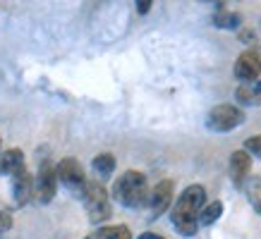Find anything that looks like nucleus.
Masks as SVG:
<instances>
[{"label":"nucleus","instance_id":"14","mask_svg":"<svg viewBox=\"0 0 261 239\" xmlns=\"http://www.w3.org/2000/svg\"><path fill=\"white\" fill-rule=\"evenodd\" d=\"M221 215H223V203L221 201H214V203L204 206V211H201V215H199V225L208 227V225H214Z\"/></svg>","mask_w":261,"mask_h":239},{"label":"nucleus","instance_id":"1","mask_svg":"<svg viewBox=\"0 0 261 239\" xmlns=\"http://www.w3.org/2000/svg\"><path fill=\"white\" fill-rule=\"evenodd\" d=\"M206 203V189L201 184H190L175 201L170 220L185 237H194L199 230V215Z\"/></svg>","mask_w":261,"mask_h":239},{"label":"nucleus","instance_id":"4","mask_svg":"<svg viewBox=\"0 0 261 239\" xmlns=\"http://www.w3.org/2000/svg\"><path fill=\"white\" fill-rule=\"evenodd\" d=\"M58 170L53 163H41L39 167V175L34 177V196L39 203H50V201L56 199V191H58Z\"/></svg>","mask_w":261,"mask_h":239},{"label":"nucleus","instance_id":"18","mask_svg":"<svg viewBox=\"0 0 261 239\" xmlns=\"http://www.w3.org/2000/svg\"><path fill=\"white\" fill-rule=\"evenodd\" d=\"M245 151L256 156V158H261V136H249L245 141Z\"/></svg>","mask_w":261,"mask_h":239},{"label":"nucleus","instance_id":"9","mask_svg":"<svg viewBox=\"0 0 261 239\" xmlns=\"http://www.w3.org/2000/svg\"><path fill=\"white\" fill-rule=\"evenodd\" d=\"M12 196H15V203L17 206H27L34 196V177L22 170L19 175L12 177Z\"/></svg>","mask_w":261,"mask_h":239},{"label":"nucleus","instance_id":"2","mask_svg":"<svg viewBox=\"0 0 261 239\" xmlns=\"http://www.w3.org/2000/svg\"><path fill=\"white\" fill-rule=\"evenodd\" d=\"M113 196L127 208H139L149 201V187H146V177L139 170H127L118 182L113 184Z\"/></svg>","mask_w":261,"mask_h":239},{"label":"nucleus","instance_id":"5","mask_svg":"<svg viewBox=\"0 0 261 239\" xmlns=\"http://www.w3.org/2000/svg\"><path fill=\"white\" fill-rule=\"evenodd\" d=\"M245 122V112L240 110L238 105H230V103H223V105H216L214 110L208 112V129L214 132H230V129L240 127Z\"/></svg>","mask_w":261,"mask_h":239},{"label":"nucleus","instance_id":"6","mask_svg":"<svg viewBox=\"0 0 261 239\" xmlns=\"http://www.w3.org/2000/svg\"><path fill=\"white\" fill-rule=\"evenodd\" d=\"M56 170H58V180H60L65 187L84 191V187H87L89 180L84 177V167L80 165V160L77 158H63L56 165Z\"/></svg>","mask_w":261,"mask_h":239},{"label":"nucleus","instance_id":"15","mask_svg":"<svg viewBox=\"0 0 261 239\" xmlns=\"http://www.w3.org/2000/svg\"><path fill=\"white\" fill-rule=\"evenodd\" d=\"M259 94H261V81H249V84H242V86L235 91L238 101H242V103H254Z\"/></svg>","mask_w":261,"mask_h":239},{"label":"nucleus","instance_id":"19","mask_svg":"<svg viewBox=\"0 0 261 239\" xmlns=\"http://www.w3.org/2000/svg\"><path fill=\"white\" fill-rule=\"evenodd\" d=\"M10 227H12V215L5 213V211H0V234H5Z\"/></svg>","mask_w":261,"mask_h":239},{"label":"nucleus","instance_id":"16","mask_svg":"<svg viewBox=\"0 0 261 239\" xmlns=\"http://www.w3.org/2000/svg\"><path fill=\"white\" fill-rule=\"evenodd\" d=\"M240 22H242V17L235 15V12H225V10L216 12V17H214V24L218 29H238Z\"/></svg>","mask_w":261,"mask_h":239},{"label":"nucleus","instance_id":"11","mask_svg":"<svg viewBox=\"0 0 261 239\" xmlns=\"http://www.w3.org/2000/svg\"><path fill=\"white\" fill-rule=\"evenodd\" d=\"M24 167V153L22 148H8V151H3L0 156V172H5V175H19Z\"/></svg>","mask_w":261,"mask_h":239},{"label":"nucleus","instance_id":"13","mask_svg":"<svg viewBox=\"0 0 261 239\" xmlns=\"http://www.w3.org/2000/svg\"><path fill=\"white\" fill-rule=\"evenodd\" d=\"M91 167H94V172L101 180H108V177L113 175V170H115V158H113V153H98L94 158V163H91Z\"/></svg>","mask_w":261,"mask_h":239},{"label":"nucleus","instance_id":"20","mask_svg":"<svg viewBox=\"0 0 261 239\" xmlns=\"http://www.w3.org/2000/svg\"><path fill=\"white\" fill-rule=\"evenodd\" d=\"M151 5H153L151 0H139V3H137V12H139V15H146L151 10Z\"/></svg>","mask_w":261,"mask_h":239},{"label":"nucleus","instance_id":"8","mask_svg":"<svg viewBox=\"0 0 261 239\" xmlns=\"http://www.w3.org/2000/svg\"><path fill=\"white\" fill-rule=\"evenodd\" d=\"M259 74H261V55L256 50H245L238 57V63H235V77L242 84H249V81H259Z\"/></svg>","mask_w":261,"mask_h":239},{"label":"nucleus","instance_id":"3","mask_svg":"<svg viewBox=\"0 0 261 239\" xmlns=\"http://www.w3.org/2000/svg\"><path fill=\"white\" fill-rule=\"evenodd\" d=\"M82 199H84V206H87L89 220L94 225L106 223L111 218V201H108V194H106L101 182L89 180L84 191H82Z\"/></svg>","mask_w":261,"mask_h":239},{"label":"nucleus","instance_id":"10","mask_svg":"<svg viewBox=\"0 0 261 239\" xmlns=\"http://www.w3.org/2000/svg\"><path fill=\"white\" fill-rule=\"evenodd\" d=\"M252 172V156L247 151H235L230 156V175H232V182L242 184Z\"/></svg>","mask_w":261,"mask_h":239},{"label":"nucleus","instance_id":"22","mask_svg":"<svg viewBox=\"0 0 261 239\" xmlns=\"http://www.w3.org/2000/svg\"><path fill=\"white\" fill-rule=\"evenodd\" d=\"M0 156H3V151H0Z\"/></svg>","mask_w":261,"mask_h":239},{"label":"nucleus","instance_id":"17","mask_svg":"<svg viewBox=\"0 0 261 239\" xmlns=\"http://www.w3.org/2000/svg\"><path fill=\"white\" fill-rule=\"evenodd\" d=\"M247 196L252 201V206L256 208V213L261 215V180H252L247 187Z\"/></svg>","mask_w":261,"mask_h":239},{"label":"nucleus","instance_id":"7","mask_svg":"<svg viewBox=\"0 0 261 239\" xmlns=\"http://www.w3.org/2000/svg\"><path fill=\"white\" fill-rule=\"evenodd\" d=\"M173 196H175V187H173V180H163L159 182L149 194V208H151V218H159L163 215L170 208L173 203Z\"/></svg>","mask_w":261,"mask_h":239},{"label":"nucleus","instance_id":"21","mask_svg":"<svg viewBox=\"0 0 261 239\" xmlns=\"http://www.w3.org/2000/svg\"><path fill=\"white\" fill-rule=\"evenodd\" d=\"M137 239H166V237H161V234H156V232H142Z\"/></svg>","mask_w":261,"mask_h":239},{"label":"nucleus","instance_id":"12","mask_svg":"<svg viewBox=\"0 0 261 239\" xmlns=\"http://www.w3.org/2000/svg\"><path fill=\"white\" fill-rule=\"evenodd\" d=\"M84 239H132V237H129V227H125V225H108V227H98Z\"/></svg>","mask_w":261,"mask_h":239}]
</instances>
